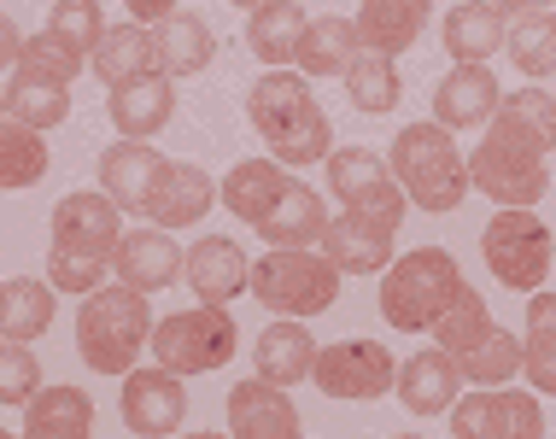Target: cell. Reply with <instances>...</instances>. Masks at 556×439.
<instances>
[{
  "mask_svg": "<svg viewBox=\"0 0 556 439\" xmlns=\"http://www.w3.org/2000/svg\"><path fill=\"white\" fill-rule=\"evenodd\" d=\"M387 164H393L399 188L410 193V205L433 211V217L457 211L463 200H469V188H475L469 159L457 153V141H451L445 124H410V129H399Z\"/></svg>",
  "mask_w": 556,
  "mask_h": 439,
  "instance_id": "4",
  "label": "cell"
},
{
  "mask_svg": "<svg viewBox=\"0 0 556 439\" xmlns=\"http://www.w3.org/2000/svg\"><path fill=\"white\" fill-rule=\"evenodd\" d=\"M247 117L269 141V159L288 164V171H305V164L334 153V124L317 105V88L305 71H264L247 88Z\"/></svg>",
  "mask_w": 556,
  "mask_h": 439,
  "instance_id": "2",
  "label": "cell"
},
{
  "mask_svg": "<svg viewBox=\"0 0 556 439\" xmlns=\"http://www.w3.org/2000/svg\"><path fill=\"white\" fill-rule=\"evenodd\" d=\"M252 358H258V375L269 387H299L317 375V340H311L305 323H293V316H281V323H269L258 346H252Z\"/></svg>",
  "mask_w": 556,
  "mask_h": 439,
  "instance_id": "24",
  "label": "cell"
},
{
  "mask_svg": "<svg viewBox=\"0 0 556 439\" xmlns=\"http://www.w3.org/2000/svg\"><path fill=\"white\" fill-rule=\"evenodd\" d=\"M7 117L12 124H29V129H59L71 117V83L12 71L7 77Z\"/></svg>",
  "mask_w": 556,
  "mask_h": 439,
  "instance_id": "33",
  "label": "cell"
},
{
  "mask_svg": "<svg viewBox=\"0 0 556 439\" xmlns=\"http://www.w3.org/2000/svg\"><path fill=\"white\" fill-rule=\"evenodd\" d=\"M305 29H311V18H305L299 0H264V7L252 12V24H247V48L264 71H288V65H299Z\"/></svg>",
  "mask_w": 556,
  "mask_h": 439,
  "instance_id": "25",
  "label": "cell"
},
{
  "mask_svg": "<svg viewBox=\"0 0 556 439\" xmlns=\"http://www.w3.org/2000/svg\"><path fill=\"white\" fill-rule=\"evenodd\" d=\"M217 205V181L200 171V164H176L159 176L153 188V205H147V223L153 229H188V223H200L205 211Z\"/></svg>",
  "mask_w": 556,
  "mask_h": 439,
  "instance_id": "23",
  "label": "cell"
},
{
  "mask_svg": "<svg viewBox=\"0 0 556 439\" xmlns=\"http://www.w3.org/2000/svg\"><path fill=\"white\" fill-rule=\"evenodd\" d=\"M117 411H124V422H129L135 439H164V434L182 428V416H188V387H182V375L164 369V363H153V369H129Z\"/></svg>",
  "mask_w": 556,
  "mask_h": 439,
  "instance_id": "13",
  "label": "cell"
},
{
  "mask_svg": "<svg viewBox=\"0 0 556 439\" xmlns=\"http://www.w3.org/2000/svg\"><path fill=\"white\" fill-rule=\"evenodd\" d=\"M24 439H94V399L83 387H41L24 411Z\"/></svg>",
  "mask_w": 556,
  "mask_h": 439,
  "instance_id": "31",
  "label": "cell"
},
{
  "mask_svg": "<svg viewBox=\"0 0 556 439\" xmlns=\"http://www.w3.org/2000/svg\"><path fill=\"white\" fill-rule=\"evenodd\" d=\"M53 247H48V281L59 293H100L112 276V259L117 247H124V211H117L112 193H65V200L53 205Z\"/></svg>",
  "mask_w": 556,
  "mask_h": 439,
  "instance_id": "1",
  "label": "cell"
},
{
  "mask_svg": "<svg viewBox=\"0 0 556 439\" xmlns=\"http://www.w3.org/2000/svg\"><path fill=\"white\" fill-rule=\"evenodd\" d=\"M176 439H229V434H176Z\"/></svg>",
  "mask_w": 556,
  "mask_h": 439,
  "instance_id": "48",
  "label": "cell"
},
{
  "mask_svg": "<svg viewBox=\"0 0 556 439\" xmlns=\"http://www.w3.org/2000/svg\"><path fill=\"white\" fill-rule=\"evenodd\" d=\"M36 392H41V363H36V346L7 340V352H0V399H7V404H29Z\"/></svg>",
  "mask_w": 556,
  "mask_h": 439,
  "instance_id": "43",
  "label": "cell"
},
{
  "mask_svg": "<svg viewBox=\"0 0 556 439\" xmlns=\"http://www.w3.org/2000/svg\"><path fill=\"white\" fill-rule=\"evenodd\" d=\"M83 65H94V59L77 53L71 41H59L53 29H41V36H29V53H24L18 71H29V77H53V83H77ZM7 77H12V71H7Z\"/></svg>",
  "mask_w": 556,
  "mask_h": 439,
  "instance_id": "42",
  "label": "cell"
},
{
  "mask_svg": "<svg viewBox=\"0 0 556 439\" xmlns=\"http://www.w3.org/2000/svg\"><path fill=\"white\" fill-rule=\"evenodd\" d=\"M504 41H509V24H504V7H492V0H457L445 12V53L457 65H486Z\"/></svg>",
  "mask_w": 556,
  "mask_h": 439,
  "instance_id": "27",
  "label": "cell"
},
{
  "mask_svg": "<svg viewBox=\"0 0 556 439\" xmlns=\"http://www.w3.org/2000/svg\"><path fill=\"white\" fill-rule=\"evenodd\" d=\"M498 105H504V88L486 65H457L451 77H440V88H433V124L480 129V124L498 117Z\"/></svg>",
  "mask_w": 556,
  "mask_h": 439,
  "instance_id": "19",
  "label": "cell"
},
{
  "mask_svg": "<svg viewBox=\"0 0 556 439\" xmlns=\"http://www.w3.org/2000/svg\"><path fill=\"white\" fill-rule=\"evenodd\" d=\"M229 439H299V411L264 375L229 387Z\"/></svg>",
  "mask_w": 556,
  "mask_h": 439,
  "instance_id": "20",
  "label": "cell"
},
{
  "mask_svg": "<svg viewBox=\"0 0 556 439\" xmlns=\"http://www.w3.org/2000/svg\"><path fill=\"white\" fill-rule=\"evenodd\" d=\"M521 358H528L533 392H556V293L528 299V335H521Z\"/></svg>",
  "mask_w": 556,
  "mask_h": 439,
  "instance_id": "37",
  "label": "cell"
},
{
  "mask_svg": "<svg viewBox=\"0 0 556 439\" xmlns=\"http://www.w3.org/2000/svg\"><path fill=\"white\" fill-rule=\"evenodd\" d=\"M509 65L521 71V77H533V83H545L551 71H556V12L551 7H539V12H521L516 24H509Z\"/></svg>",
  "mask_w": 556,
  "mask_h": 439,
  "instance_id": "35",
  "label": "cell"
},
{
  "mask_svg": "<svg viewBox=\"0 0 556 439\" xmlns=\"http://www.w3.org/2000/svg\"><path fill=\"white\" fill-rule=\"evenodd\" d=\"M159 41H164V77H200L217 59V36L200 12H176L170 24H159Z\"/></svg>",
  "mask_w": 556,
  "mask_h": 439,
  "instance_id": "34",
  "label": "cell"
},
{
  "mask_svg": "<svg viewBox=\"0 0 556 439\" xmlns=\"http://www.w3.org/2000/svg\"><path fill=\"white\" fill-rule=\"evenodd\" d=\"M53 281H36V276H12L0 287V335L7 340H24L36 346L41 335L53 328Z\"/></svg>",
  "mask_w": 556,
  "mask_h": 439,
  "instance_id": "32",
  "label": "cell"
},
{
  "mask_svg": "<svg viewBox=\"0 0 556 439\" xmlns=\"http://www.w3.org/2000/svg\"><path fill=\"white\" fill-rule=\"evenodd\" d=\"M229 7H247V12H258V7H264V0H229Z\"/></svg>",
  "mask_w": 556,
  "mask_h": 439,
  "instance_id": "47",
  "label": "cell"
},
{
  "mask_svg": "<svg viewBox=\"0 0 556 439\" xmlns=\"http://www.w3.org/2000/svg\"><path fill=\"white\" fill-rule=\"evenodd\" d=\"M94 71H100V83L117 88V83H135V77H159L164 71V41H159V29L153 24H112L106 29V41L94 48Z\"/></svg>",
  "mask_w": 556,
  "mask_h": 439,
  "instance_id": "22",
  "label": "cell"
},
{
  "mask_svg": "<svg viewBox=\"0 0 556 439\" xmlns=\"http://www.w3.org/2000/svg\"><path fill=\"white\" fill-rule=\"evenodd\" d=\"M469 176L486 200L533 211L551 188V141L533 135L528 124H516L509 112H498L480 135V147L469 153Z\"/></svg>",
  "mask_w": 556,
  "mask_h": 439,
  "instance_id": "3",
  "label": "cell"
},
{
  "mask_svg": "<svg viewBox=\"0 0 556 439\" xmlns=\"http://www.w3.org/2000/svg\"><path fill=\"white\" fill-rule=\"evenodd\" d=\"M288 164H276V159H240L229 176H223V211L229 217H240V223H258L276 211V200L288 193Z\"/></svg>",
  "mask_w": 556,
  "mask_h": 439,
  "instance_id": "28",
  "label": "cell"
},
{
  "mask_svg": "<svg viewBox=\"0 0 556 439\" xmlns=\"http://www.w3.org/2000/svg\"><path fill=\"white\" fill-rule=\"evenodd\" d=\"M451 439H545L539 392L516 387H475L451 404Z\"/></svg>",
  "mask_w": 556,
  "mask_h": 439,
  "instance_id": "11",
  "label": "cell"
},
{
  "mask_svg": "<svg viewBox=\"0 0 556 439\" xmlns=\"http://www.w3.org/2000/svg\"><path fill=\"white\" fill-rule=\"evenodd\" d=\"M252 299L269 316H317L340 299V269L328 264L323 247H269L252 264Z\"/></svg>",
  "mask_w": 556,
  "mask_h": 439,
  "instance_id": "7",
  "label": "cell"
},
{
  "mask_svg": "<svg viewBox=\"0 0 556 439\" xmlns=\"http://www.w3.org/2000/svg\"><path fill=\"white\" fill-rule=\"evenodd\" d=\"M364 53V36H357V18H340V12H323L317 24L305 29V48H299V71L317 83H345V71Z\"/></svg>",
  "mask_w": 556,
  "mask_h": 439,
  "instance_id": "29",
  "label": "cell"
},
{
  "mask_svg": "<svg viewBox=\"0 0 556 439\" xmlns=\"http://www.w3.org/2000/svg\"><path fill=\"white\" fill-rule=\"evenodd\" d=\"M428 12H433V0H364L357 7V36H364L369 53L399 59L428 29Z\"/></svg>",
  "mask_w": 556,
  "mask_h": 439,
  "instance_id": "26",
  "label": "cell"
},
{
  "mask_svg": "<svg viewBox=\"0 0 556 439\" xmlns=\"http://www.w3.org/2000/svg\"><path fill=\"white\" fill-rule=\"evenodd\" d=\"M124 7H129V18L135 24H170L176 18V12H182V7H176V0H124Z\"/></svg>",
  "mask_w": 556,
  "mask_h": 439,
  "instance_id": "44",
  "label": "cell"
},
{
  "mask_svg": "<svg viewBox=\"0 0 556 439\" xmlns=\"http://www.w3.org/2000/svg\"><path fill=\"white\" fill-rule=\"evenodd\" d=\"M106 112L112 124L124 129V141H153V135L176 117V77H135L106 88Z\"/></svg>",
  "mask_w": 556,
  "mask_h": 439,
  "instance_id": "21",
  "label": "cell"
},
{
  "mask_svg": "<svg viewBox=\"0 0 556 439\" xmlns=\"http://www.w3.org/2000/svg\"><path fill=\"white\" fill-rule=\"evenodd\" d=\"M328 181H334L340 205L345 211H364V217H381V223H404V205H410V193L399 188L393 164L381 153H369V147H334L328 153Z\"/></svg>",
  "mask_w": 556,
  "mask_h": 439,
  "instance_id": "10",
  "label": "cell"
},
{
  "mask_svg": "<svg viewBox=\"0 0 556 439\" xmlns=\"http://www.w3.org/2000/svg\"><path fill=\"white\" fill-rule=\"evenodd\" d=\"M240 346V328L223 305H193V311H176V316H159L153 328V363L176 375H212L235 358Z\"/></svg>",
  "mask_w": 556,
  "mask_h": 439,
  "instance_id": "9",
  "label": "cell"
},
{
  "mask_svg": "<svg viewBox=\"0 0 556 439\" xmlns=\"http://www.w3.org/2000/svg\"><path fill=\"white\" fill-rule=\"evenodd\" d=\"M193 293H200V305H223L229 311V299L252 293V259L240 252V240L229 235H205L188 247V276H182Z\"/></svg>",
  "mask_w": 556,
  "mask_h": 439,
  "instance_id": "16",
  "label": "cell"
},
{
  "mask_svg": "<svg viewBox=\"0 0 556 439\" xmlns=\"http://www.w3.org/2000/svg\"><path fill=\"white\" fill-rule=\"evenodd\" d=\"M24 53H29V36L18 29V18H7V24H0V59H7V71H18Z\"/></svg>",
  "mask_w": 556,
  "mask_h": 439,
  "instance_id": "45",
  "label": "cell"
},
{
  "mask_svg": "<svg viewBox=\"0 0 556 439\" xmlns=\"http://www.w3.org/2000/svg\"><path fill=\"white\" fill-rule=\"evenodd\" d=\"M48 29L59 41H71L77 53H88L94 59V48L106 41V12H100V0H59V7L48 12Z\"/></svg>",
  "mask_w": 556,
  "mask_h": 439,
  "instance_id": "41",
  "label": "cell"
},
{
  "mask_svg": "<svg viewBox=\"0 0 556 439\" xmlns=\"http://www.w3.org/2000/svg\"><path fill=\"white\" fill-rule=\"evenodd\" d=\"M399 439H416V434H399Z\"/></svg>",
  "mask_w": 556,
  "mask_h": 439,
  "instance_id": "50",
  "label": "cell"
},
{
  "mask_svg": "<svg viewBox=\"0 0 556 439\" xmlns=\"http://www.w3.org/2000/svg\"><path fill=\"white\" fill-rule=\"evenodd\" d=\"M457 293H463V276L445 247H416L381 269V316L393 328H404V335L433 328Z\"/></svg>",
  "mask_w": 556,
  "mask_h": 439,
  "instance_id": "6",
  "label": "cell"
},
{
  "mask_svg": "<svg viewBox=\"0 0 556 439\" xmlns=\"http://www.w3.org/2000/svg\"><path fill=\"white\" fill-rule=\"evenodd\" d=\"M457 387H463V363L440 352V346H428V352H410L399 363V404L410 416H451V404H457Z\"/></svg>",
  "mask_w": 556,
  "mask_h": 439,
  "instance_id": "18",
  "label": "cell"
},
{
  "mask_svg": "<svg viewBox=\"0 0 556 439\" xmlns=\"http://www.w3.org/2000/svg\"><path fill=\"white\" fill-rule=\"evenodd\" d=\"M323 229H328V205L311 181H288V193L276 200V211L258 223V235L269 247H323Z\"/></svg>",
  "mask_w": 556,
  "mask_h": 439,
  "instance_id": "30",
  "label": "cell"
},
{
  "mask_svg": "<svg viewBox=\"0 0 556 439\" xmlns=\"http://www.w3.org/2000/svg\"><path fill=\"white\" fill-rule=\"evenodd\" d=\"M328 399H387L399 387V358L375 340H334L317 352V375H311Z\"/></svg>",
  "mask_w": 556,
  "mask_h": 439,
  "instance_id": "12",
  "label": "cell"
},
{
  "mask_svg": "<svg viewBox=\"0 0 556 439\" xmlns=\"http://www.w3.org/2000/svg\"><path fill=\"white\" fill-rule=\"evenodd\" d=\"M112 276L153 299L159 287H176V276H188V252L170 240V229H129L112 259Z\"/></svg>",
  "mask_w": 556,
  "mask_h": 439,
  "instance_id": "17",
  "label": "cell"
},
{
  "mask_svg": "<svg viewBox=\"0 0 556 439\" xmlns=\"http://www.w3.org/2000/svg\"><path fill=\"white\" fill-rule=\"evenodd\" d=\"M393 240H399L393 223L364 217V211H340V217H328V229H323V252H328V264H334L340 276H369V269L393 264Z\"/></svg>",
  "mask_w": 556,
  "mask_h": 439,
  "instance_id": "14",
  "label": "cell"
},
{
  "mask_svg": "<svg viewBox=\"0 0 556 439\" xmlns=\"http://www.w3.org/2000/svg\"><path fill=\"white\" fill-rule=\"evenodd\" d=\"M153 305L147 293L112 281L100 293L83 299V316H77V352L94 375H129V363L153 346Z\"/></svg>",
  "mask_w": 556,
  "mask_h": 439,
  "instance_id": "5",
  "label": "cell"
},
{
  "mask_svg": "<svg viewBox=\"0 0 556 439\" xmlns=\"http://www.w3.org/2000/svg\"><path fill=\"white\" fill-rule=\"evenodd\" d=\"M463 363V381L469 387H509L521 369H528V358H521V340L504 335V328H492V340H480Z\"/></svg>",
  "mask_w": 556,
  "mask_h": 439,
  "instance_id": "40",
  "label": "cell"
},
{
  "mask_svg": "<svg viewBox=\"0 0 556 439\" xmlns=\"http://www.w3.org/2000/svg\"><path fill=\"white\" fill-rule=\"evenodd\" d=\"M492 7H504V12H516V18H521V12H539V7H551V0H492Z\"/></svg>",
  "mask_w": 556,
  "mask_h": 439,
  "instance_id": "46",
  "label": "cell"
},
{
  "mask_svg": "<svg viewBox=\"0 0 556 439\" xmlns=\"http://www.w3.org/2000/svg\"><path fill=\"white\" fill-rule=\"evenodd\" d=\"M7 439H24V434H7Z\"/></svg>",
  "mask_w": 556,
  "mask_h": 439,
  "instance_id": "49",
  "label": "cell"
},
{
  "mask_svg": "<svg viewBox=\"0 0 556 439\" xmlns=\"http://www.w3.org/2000/svg\"><path fill=\"white\" fill-rule=\"evenodd\" d=\"M480 259L498 276L504 287L516 293H539L551 276V259H556V240H551V223L539 211H516V205H498L492 223L480 229Z\"/></svg>",
  "mask_w": 556,
  "mask_h": 439,
  "instance_id": "8",
  "label": "cell"
},
{
  "mask_svg": "<svg viewBox=\"0 0 556 439\" xmlns=\"http://www.w3.org/2000/svg\"><path fill=\"white\" fill-rule=\"evenodd\" d=\"M345 95H352V105L364 117H387L393 105L404 100V83H399V59L387 53H357V65L345 71Z\"/></svg>",
  "mask_w": 556,
  "mask_h": 439,
  "instance_id": "36",
  "label": "cell"
},
{
  "mask_svg": "<svg viewBox=\"0 0 556 439\" xmlns=\"http://www.w3.org/2000/svg\"><path fill=\"white\" fill-rule=\"evenodd\" d=\"M41 176H48V141H41V129L7 117V129H0V181L7 188H36Z\"/></svg>",
  "mask_w": 556,
  "mask_h": 439,
  "instance_id": "39",
  "label": "cell"
},
{
  "mask_svg": "<svg viewBox=\"0 0 556 439\" xmlns=\"http://www.w3.org/2000/svg\"><path fill=\"white\" fill-rule=\"evenodd\" d=\"M492 311H486V299L475 293L469 281H463V293L451 299V311L433 323V340H440V352H451V358H469L480 340H492Z\"/></svg>",
  "mask_w": 556,
  "mask_h": 439,
  "instance_id": "38",
  "label": "cell"
},
{
  "mask_svg": "<svg viewBox=\"0 0 556 439\" xmlns=\"http://www.w3.org/2000/svg\"><path fill=\"white\" fill-rule=\"evenodd\" d=\"M170 171V159L159 153L153 141H112L106 153H100V193H112L117 211H141L147 217V205H153V188H159V176Z\"/></svg>",
  "mask_w": 556,
  "mask_h": 439,
  "instance_id": "15",
  "label": "cell"
}]
</instances>
